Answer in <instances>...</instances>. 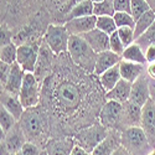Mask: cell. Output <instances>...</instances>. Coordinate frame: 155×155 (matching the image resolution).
Returning <instances> with one entry per match:
<instances>
[{
    "instance_id": "6da1fadb",
    "label": "cell",
    "mask_w": 155,
    "mask_h": 155,
    "mask_svg": "<svg viewBox=\"0 0 155 155\" xmlns=\"http://www.w3.org/2000/svg\"><path fill=\"white\" fill-rule=\"evenodd\" d=\"M52 97L55 106L61 114H73L82 106L83 92L76 82L64 80L56 83Z\"/></svg>"
},
{
    "instance_id": "7a4b0ae2",
    "label": "cell",
    "mask_w": 155,
    "mask_h": 155,
    "mask_svg": "<svg viewBox=\"0 0 155 155\" xmlns=\"http://www.w3.org/2000/svg\"><path fill=\"white\" fill-rule=\"evenodd\" d=\"M67 52L73 63H76L81 70L88 73H94L97 52H94V50L87 44L84 38L77 35H71Z\"/></svg>"
},
{
    "instance_id": "3957f363",
    "label": "cell",
    "mask_w": 155,
    "mask_h": 155,
    "mask_svg": "<svg viewBox=\"0 0 155 155\" xmlns=\"http://www.w3.org/2000/svg\"><path fill=\"white\" fill-rule=\"evenodd\" d=\"M19 124L26 137L28 141H37L46 135L47 132V119L42 110L37 107L25 109Z\"/></svg>"
},
{
    "instance_id": "277c9868",
    "label": "cell",
    "mask_w": 155,
    "mask_h": 155,
    "mask_svg": "<svg viewBox=\"0 0 155 155\" xmlns=\"http://www.w3.org/2000/svg\"><path fill=\"white\" fill-rule=\"evenodd\" d=\"M120 145L130 155H148L151 150L149 139L141 127H128L120 133Z\"/></svg>"
},
{
    "instance_id": "5b68a950",
    "label": "cell",
    "mask_w": 155,
    "mask_h": 155,
    "mask_svg": "<svg viewBox=\"0 0 155 155\" xmlns=\"http://www.w3.org/2000/svg\"><path fill=\"white\" fill-rule=\"evenodd\" d=\"M108 133L109 129H107L102 123H96L93 125L80 129L73 135V138L77 145H80L82 149L92 154L96 147L108 135Z\"/></svg>"
},
{
    "instance_id": "8992f818",
    "label": "cell",
    "mask_w": 155,
    "mask_h": 155,
    "mask_svg": "<svg viewBox=\"0 0 155 155\" xmlns=\"http://www.w3.org/2000/svg\"><path fill=\"white\" fill-rule=\"evenodd\" d=\"M40 81L32 72H25L22 86L19 93V98L25 109L37 107L40 102Z\"/></svg>"
},
{
    "instance_id": "52a82bcc",
    "label": "cell",
    "mask_w": 155,
    "mask_h": 155,
    "mask_svg": "<svg viewBox=\"0 0 155 155\" xmlns=\"http://www.w3.org/2000/svg\"><path fill=\"white\" fill-rule=\"evenodd\" d=\"M70 36L64 25H50L45 32V42L51 52L60 55L68 50Z\"/></svg>"
},
{
    "instance_id": "ba28073f",
    "label": "cell",
    "mask_w": 155,
    "mask_h": 155,
    "mask_svg": "<svg viewBox=\"0 0 155 155\" xmlns=\"http://www.w3.org/2000/svg\"><path fill=\"white\" fill-rule=\"evenodd\" d=\"M99 120L107 129H117L123 120V103L107 101L99 112Z\"/></svg>"
},
{
    "instance_id": "9c48e42d",
    "label": "cell",
    "mask_w": 155,
    "mask_h": 155,
    "mask_svg": "<svg viewBox=\"0 0 155 155\" xmlns=\"http://www.w3.org/2000/svg\"><path fill=\"white\" fill-rule=\"evenodd\" d=\"M38 55H40V48L37 45L31 44H24L18 46V60L16 62L20 64V67L25 72H35L36 64L38 61Z\"/></svg>"
},
{
    "instance_id": "30bf717a",
    "label": "cell",
    "mask_w": 155,
    "mask_h": 155,
    "mask_svg": "<svg viewBox=\"0 0 155 155\" xmlns=\"http://www.w3.org/2000/svg\"><path fill=\"white\" fill-rule=\"evenodd\" d=\"M28 141L26 137H25L20 124L16 123V125L11 129L10 132L6 133L5 139L2 141V155L9 154L14 155L19 151H21L24 144Z\"/></svg>"
},
{
    "instance_id": "8fae6325",
    "label": "cell",
    "mask_w": 155,
    "mask_h": 155,
    "mask_svg": "<svg viewBox=\"0 0 155 155\" xmlns=\"http://www.w3.org/2000/svg\"><path fill=\"white\" fill-rule=\"evenodd\" d=\"M150 98H151V89H150L149 80L145 74H141L132 84V92L129 101L143 107Z\"/></svg>"
},
{
    "instance_id": "7c38bea8",
    "label": "cell",
    "mask_w": 155,
    "mask_h": 155,
    "mask_svg": "<svg viewBox=\"0 0 155 155\" xmlns=\"http://www.w3.org/2000/svg\"><path fill=\"white\" fill-rule=\"evenodd\" d=\"M140 127L144 129L150 145H155V102L151 98L141 108Z\"/></svg>"
},
{
    "instance_id": "4fadbf2b",
    "label": "cell",
    "mask_w": 155,
    "mask_h": 155,
    "mask_svg": "<svg viewBox=\"0 0 155 155\" xmlns=\"http://www.w3.org/2000/svg\"><path fill=\"white\" fill-rule=\"evenodd\" d=\"M97 24V16L89 15V16H82V18H73L64 22V28L67 29L70 35H77L81 36L88 31L96 29Z\"/></svg>"
},
{
    "instance_id": "5bb4252c",
    "label": "cell",
    "mask_w": 155,
    "mask_h": 155,
    "mask_svg": "<svg viewBox=\"0 0 155 155\" xmlns=\"http://www.w3.org/2000/svg\"><path fill=\"white\" fill-rule=\"evenodd\" d=\"M76 141L73 137L48 139L45 144V150L48 155H71Z\"/></svg>"
},
{
    "instance_id": "9a60e30c",
    "label": "cell",
    "mask_w": 155,
    "mask_h": 155,
    "mask_svg": "<svg viewBox=\"0 0 155 155\" xmlns=\"http://www.w3.org/2000/svg\"><path fill=\"white\" fill-rule=\"evenodd\" d=\"M81 37L84 38L87 44L91 46L94 50V52H97V54L109 50V35L98 30L97 28L81 35Z\"/></svg>"
},
{
    "instance_id": "2e32d148",
    "label": "cell",
    "mask_w": 155,
    "mask_h": 155,
    "mask_svg": "<svg viewBox=\"0 0 155 155\" xmlns=\"http://www.w3.org/2000/svg\"><path fill=\"white\" fill-rule=\"evenodd\" d=\"M24 76H25V71L20 67V64L18 62L12 63L11 64V71H10V74H9V78H8L5 86L2 89H3V91L9 92V93L19 96L21 86H22V81H24Z\"/></svg>"
},
{
    "instance_id": "e0dca14e",
    "label": "cell",
    "mask_w": 155,
    "mask_h": 155,
    "mask_svg": "<svg viewBox=\"0 0 155 155\" xmlns=\"http://www.w3.org/2000/svg\"><path fill=\"white\" fill-rule=\"evenodd\" d=\"M141 108L132 101L123 103V120L122 124L128 127H140L141 124Z\"/></svg>"
},
{
    "instance_id": "ac0fdd59",
    "label": "cell",
    "mask_w": 155,
    "mask_h": 155,
    "mask_svg": "<svg viewBox=\"0 0 155 155\" xmlns=\"http://www.w3.org/2000/svg\"><path fill=\"white\" fill-rule=\"evenodd\" d=\"M120 58H122V56L114 54L113 51H110V50H107V51H103V52L97 54L94 74L96 76H101L103 72H106L110 67L118 64L120 62Z\"/></svg>"
},
{
    "instance_id": "d6986e66",
    "label": "cell",
    "mask_w": 155,
    "mask_h": 155,
    "mask_svg": "<svg viewBox=\"0 0 155 155\" xmlns=\"http://www.w3.org/2000/svg\"><path fill=\"white\" fill-rule=\"evenodd\" d=\"M132 82H128L125 80H120L117 84L114 86L113 89L104 94L107 101H115L119 103H125L130 98V92H132Z\"/></svg>"
},
{
    "instance_id": "ffe728a7",
    "label": "cell",
    "mask_w": 155,
    "mask_h": 155,
    "mask_svg": "<svg viewBox=\"0 0 155 155\" xmlns=\"http://www.w3.org/2000/svg\"><path fill=\"white\" fill-rule=\"evenodd\" d=\"M2 107L8 109L18 120L21 119L25 112V107L22 106L19 96L9 93L6 91H2Z\"/></svg>"
},
{
    "instance_id": "44dd1931",
    "label": "cell",
    "mask_w": 155,
    "mask_h": 155,
    "mask_svg": "<svg viewBox=\"0 0 155 155\" xmlns=\"http://www.w3.org/2000/svg\"><path fill=\"white\" fill-rule=\"evenodd\" d=\"M120 145V137H117L114 132H109L92 151V155H112L115 149Z\"/></svg>"
},
{
    "instance_id": "7402d4cb",
    "label": "cell",
    "mask_w": 155,
    "mask_h": 155,
    "mask_svg": "<svg viewBox=\"0 0 155 155\" xmlns=\"http://www.w3.org/2000/svg\"><path fill=\"white\" fill-rule=\"evenodd\" d=\"M119 68H120V76H122V78L125 80V81H128V82H132L133 83L135 80H138L139 77L143 74L144 64L134 63V62L125 61V60H120Z\"/></svg>"
},
{
    "instance_id": "603a6c76",
    "label": "cell",
    "mask_w": 155,
    "mask_h": 155,
    "mask_svg": "<svg viewBox=\"0 0 155 155\" xmlns=\"http://www.w3.org/2000/svg\"><path fill=\"white\" fill-rule=\"evenodd\" d=\"M99 78V84L103 88V91L106 93L109 92L110 89L114 88V86L117 84L120 80H122V76H120V68H119V63L115 64V66L110 67L109 70H107L106 72H103L101 76H98Z\"/></svg>"
},
{
    "instance_id": "cb8c5ba5",
    "label": "cell",
    "mask_w": 155,
    "mask_h": 155,
    "mask_svg": "<svg viewBox=\"0 0 155 155\" xmlns=\"http://www.w3.org/2000/svg\"><path fill=\"white\" fill-rule=\"evenodd\" d=\"M122 60L130 61L134 63H140V64H147V58H145V51L141 48L137 42L129 45L124 48L122 54Z\"/></svg>"
},
{
    "instance_id": "d4e9b609",
    "label": "cell",
    "mask_w": 155,
    "mask_h": 155,
    "mask_svg": "<svg viewBox=\"0 0 155 155\" xmlns=\"http://www.w3.org/2000/svg\"><path fill=\"white\" fill-rule=\"evenodd\" d=\"M155 22V10H149L144 15H141L138 20H135V26H134V34H135V40L143 35L151 25Z\"/></svg>"
},
{
    "instance_id": "484cf974",
    "label": "cell",
    "mask_w": 155,
    "mask_h": 155,
    "mask_svg": "<svg viewBox=\"0 0 155 155\" xmlns=\"http://www.w3.org/2000/svg\"><path fill=\"white\" fill-rule=\"evenodd\" d=\"M93 15V2L92 0H84V2L77 4L67 12V20L73 18H82V16H89Z\"/></svg>"
},
{
    "instance_id": "4316f807",
    "label": "cell",
    "mask_w": 155,
    "mask_h": 155,
    "mask_svg": "<svg viewBox=\"0 0 155 155\" xmlns=\"http://www.w3.org/2000/svg\"><path fill=\"white\" fill-rule=\"evenodd\" d=\"M115 14L114 0H102L93 3V15L96 16H113Z\"/></svg>"
},
{
    "instance_id": "83f0119b",
    "label": "cell",
    "mask_w": 155,
    "mask_h": 155,
    "mask_svg": "<svg viewBox=\"0 0 155 155\" xmlns=\"http://www.w3.org/2000/svg\"><path fill=\"white\" fill-rule=\"evenodd\" d=\"M18 60V46L14 42H10L5 46H2L0 51V61L12 64Z\"/></svg>"
},
{
    "instance_id": "f1b7e54d",
    "label": "cell",
    "mask_w": 155,
    "mask_h": 155,
    "mask_svg": "<svg viewBox=\"0 0 155 155\" xmlns=\"http://www.w3.org/2000/svg\"><path fill=\"white\" fill-rule=\"evenodd\" d=\"M18 122L19 120L8 109L2 107V110H0V129H2L3 132H5V133L10 132L11 129L16 125Z\"/></svg>"
},
{
    "instance_id": "f546056e",
    "label": "cell",
    "mask_w": 155,
    "mask_h": 155,
    "mask_svg": "<svg viewBox=\"0 0 155 155\" xmlns=\"http://www.w3.org/2000/svg\"><path fill=\"white\" fill-rule=\"evenodd\" d=\"M96 28L108 35H112L117 31V25L113 19V16H97V24Z\"/></svg>"
},
{
    "instance_id": "4dcf8cb0",
    "label": "cell",
    "mask_w": 155,
    "mask_h": 155,
    "mask_svg": "<svg viewBox=\"0 0 155 155\" xmlns=\"http://www.w3.org/2000/svg\"><path fill=\"white\" fill-rule=\"evenodd\" d=\"M113 19L115 21L117 28H133L135 26V19L130 12H124V11H115V14L113 15Z\"/></svg>"
},
{
    "instance_id": "1f68e13d",
    "label": "cell",
    "mask_w": 155,
    "mask_h": 155,
    "mask_svg": "<svg viewBox=\"0 0 155 155\" xmlns=\"http://www.w3.org/2000/svg\"><path fill=\"white\" fill-rule=\"evenodd\" d=\"M149 10H151V6L147 0H132L130 14L135 20H138L141 15H144Z\"/></svg>"
},
{
    "instance_id": "d6a6232c",
    "label": "cell",
    "mask_w": 155,
    "mask_h": 155,
    "mask_svg": "<svg viewBox=\"0 0 155 155\" xmlns=\"http://www.w3.org/2000/svg\"><path fill=\"white\" fill-rule=\"evenodd\" d=\"M135 42L143 48L144 51H145V48L147 47H149L150 45H155V22L151 25V26L141 35V36H139L137 40H135Z\"/></svg>"
},
{
    "instance_id": "836d02e7",
    "label": "cell",
    "mask_w": 155,
    "mask_h": 155,
    "mask_svg": "<svg viewBox=\"0 0 155 155\" xmlns=\"http://www.w3.org/2000/svg\"><path fill=\"white\" fill-rule=\"evenodd\" d=\"M117 32H118L120 40H122V42H123V45L125 47L135 42V34H134V29L133 28H128V26L118 28Z\"/></svg>"
},
{
    "instance_id": "e575fe53",
    "label": "cell",
    "mask_w": 155,
    "mask_h": 155,
    "mask_svg": "<svg viewBox=\"0 0 155 155\" xmlns=\"http://www.w3.org/2000/svg\"><path fill=\"white\" fill-rule=\"evenodd\" d=\"M124 48H125V46L123 45V42H122V40H120V37H119L117 31L113 32L112 35H109V50L110 51H113L114 54L122 56Z\"/></svg>"
},
{
    "instance_id": "d590c367",
    "label": "cell",
    "mask_w": 155,
    "mask_h": 155,
    "mask_svg": "<svg viewBox=\"0 0 155 155\" xmlns=\"http://www.w3.org/2000/svg\"><path fill=\"white\" fill-rule=\"evenodd\" d=\"M21 153H22V155H41L40 149H38L37 145L35 143H32V141H26L21 149Z\"/></svg>"
},
{
    "instance_id": "8d00e7d4",
    "label": "cell",
    "mask_w": 155,
    "mask_h": 155,
    "mask_svg": "<svg viewBox=\"0 0 155 155\" xmlns=\"http://www.w3.org/2000/svg\"><path fill=\"white\" fill-rule=\"evenodd\" d=\"M11 71V64L2 62L0 63V83H2V88L5 86L8 78H9V74Z\"/></svg>"
},
{
    "instance_id": "74e56055",
    "label": "cell",
    "mask_w": 155,
    "mask_h": 155,
    "mask_svg": "<svg viewBox=\"0 0 155 155\" xmlns=\"http://www.w3.org/2000/svg\"><path fill=\"white\" fill-rule=\"evenodd\" d=\"M11 38H12V34L10 29H8L5 25H2V31H0V44H2V46H5L12 42Z\"/></svg>"
},
{
    "instance_id": "f35d334b",
    "label": "cell",
    "mask_w": 155,
    "mask_h": 155,
    "mask_svg": "<svg viewBox=\"0 0 155 155\" xmlns=\"http://www.w3.org/2000/svg\"><path fill=\"white\" fill-rule=\"evenodd\" d=\"M130 5H132V0H114L115 11L130 12Z\"/></svg>"
},
{
    "instance_id": "ab89813d",
    "label": "cell",
    "mask_w": 155,
    "mask_h": 155,
    "mask_svg": "<svg viewBox=\"0 0 155 155\" xmlns=\"http://www.w3.org/2000/svg\"><path fill=\"white\" fill-rule=\"evenodd\" d=\"M145 58L148 63L155 62V45H150L145 48Z\"/></svg>"
},
{
    "instance_id": "60d3db41",
    "label": "cell",
    "mask_w": 155,
    "mask_h": 155,
    "mask_svg": "<svg viewBox=\"0 0 155 155\" xmlns=\"http://www.w3.org/2000/svg\"><path fill=\"white\" fill-rule=\"evenodd\" d=\"M82 2H84V0H68V2L66 3V4H63L62 6H61V11L62 12H67L73 8V6H76L77 4H80V3H82Z\"/></svg>"
},
{
    "instance_id": "b9f144b4",
    "label": "cell",
    "mask_w": 155,
    "mask_h": 155,
    "mask_svg": "<svg viewBox=\"0 0 155 155\" xmlns=\"http://www.w3.org/2000/svg\"><path fill=\"white\" fill-rule=\"evenodd\" d=\"M71 155H92V154H91V153H88V151H86V150L82 149L80 145H77V144H76V147L73 148Z\"/></svg>"
},
{
    "instance_id": "7bdbcfd3",
    "label": "cell",
    "mask_w": 155,
    "mask_h": 155,
    "mask_svg": "<svg viewBox=\"0 0 155 155\" xmlns=\"http://www.w3.org/2000/svg\"><path fill=\"white\" fill-rule=\"evenodd\" d=\"M147 73H148L149 77H151L153 80H155V62L148 63V66H147Z\"/></svg>"
},
{
    "instance_id": "ee69618b",
    "label": "cell",
    "mask_w": 155,
    "mask_h": 155,
    "mask_svg": "<svg viewBox=\"0 0 155 155\" xmlns=\"http://www.w3.org/2000/svg\"><path fill=\"white\" fill-rule=\"evenodd\" d=\"M112 155H130L128 151H127V149L125 148H123L122 145H119L117 149H115V151L112 154Z\"/></svg>"
},
{
    "instance_id": "f6af8a7d",
    "label": "cell",
    "mask_w": 155,
    "mask_h": 155,
    "mask_svg": "<svg viewBox=\"0 0 155 155\" xmlns=\"http://www.w3.org/2000/svg\"><path fill=\"white\" fill-rule=\"evenodd\" d=\"M54 2H55V4H57V5H63V4H66L67 2H68V0H54Z\"/></svg>"
},
{
    "instance_id": "bcb514c9",
    "label": "cell",
    "mask_w": 155,
    "mask_h": 155,
    "mask_svg": "<svg viewBox=\"0 0 155 155\" xmlns=\"http://www.w3.org/2000/svg\"><path fill=\"white\" fill-rule=\"evenodd\" d=\"M147 2L150 4L151 9H153V10H155V0H147Z\"/></svg>"
},
{
    "instance_id": "7dc6e473",
    "label": "cell",
    "mask_w": 155,
    "mask_h": 155,
    "mask_svg": "<svg viewBox=\"0 0 155 155\" xmlns=\"http://www.w3.org/2000/svg\"><path fill=\"white\" fill-rule=\"evenodd\" d=\"M41 155H48V154H47L46 150H42V151H41Z\"/></svg>"
},
{
    "instance_id": "c3c4849f",
    "label": "cell",
    "mask_w": 155,
    "mask_h": 155,
    "mask_svg": "<svg viewBox=\"0 0 155 155\" xmlns=\"http://www.w3.org/2000/svg\"><path fill=\"white\" fill-rule=\"evenodd\" d=\"M148 155H155V150H151V151H150Z\"/></svg>"
},
{
    "instance_id": "681fc988",
    "label": "cell",
    "mask_w": 155,
    "mask_h": 155,
    "mask_svg": "<svg viewBox=\"0 0 155 155\" xmlns=\"http://www.w3.org/2000/svg\"><path fill=\"white\" fill-rule=\"evenodd\" d=\"M14 155H22V153H21V151H19V153H16V154H14Z\"/></svg>"
},
{
    "instance_id": "f907efd6",
    "label": "cell",
    "mask_w": 155,
    "mask_h": 155,
    "mask_svg": "<svg viewBox=\"0 0 155 155\" xmlns=\"http://www.w3.org/2000/svg\"><path fill=\"white\" fill-rule=\"evenodd\" d=\"M93 3H98V2H102V0H92Z\"/></svg>"
},
{
    "instance_id": "816d5d0a",
    "label": "cell",
    "mask_w": 155,
    "mask_h": 155,
    "mask_svg": "<svg viewBox=\"0 0 155 155\" xmlns=\"http://www.w3.org/2000/svg\"><path fill=\"white\" fill-rule=\"evenodd\" d=\"M153 101H154V102H155V92H154V99H153Z\"/></svg>"
}]
</instances>
